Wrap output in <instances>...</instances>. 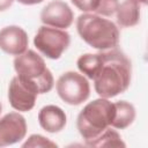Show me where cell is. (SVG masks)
Wrapping results in <instances>:
<instances>
[{
	"mask_svg": "<svg viewBox=\"0 0 148 148\" xmlns=\"http://www.w3.org/2000/svg\"><path fill=\"white\" fill-rule=\"evenodd\" d=\"M132 65L126 54L116 49L101 51V65L94 76V87L102 98H112L127 90Z\"/></svg>",
	"mask_w": 148,
	"mask_h": 148,
	"instance_id": "cell-1",
	"label": "cell"
},
{
	"mask_svg": "<svg viewBox=\"0 0 148 148\" xmlns=\"http://www.w3.org/2000/svg\"><path fill=\"white\" fill-rule=\"evenodd\" d=\"M76 30L88 45L99 51L116 49L119 44L120 34L117 25L97 14H81L76 20Z\"/></svg>",
	"mask_w": 148,
	"mask_h": 148,
	"instance_id": "cell-2",
	"label": "cell"
},
{
	"mask_svg": "<svg viewBox=\"0 0 148 148\" xmlns=\"http://www.w3.org/2000/svg\"><path fill=\"white\" fill-rule=\"evenodd\" d=\"M114 116V105L108 98H97L88 103L79 113L76 127L84 141L97 138L109 126Z\"/></svg>",
	"mask_w": 148,
	"mask_h": 148,
	"instance_id": "cell-3",
	"label": "cell"
},
{
	"mask_svg": "<svg viewBox=\"0 0 148 148\" xmlns=\"http://www.w3.org/2000/svg\"><path fill=\"white\" fill-rule=\"evenodd\" d=\"M14 68L18 76L30 81L38 94H46L53 88V75L44 59L32 50H27L14 59Z\"/></svg>",
	"mask_w": 148,
	"mask_h": 148,
	"instance_id": "cell-4",
	"label": "cell"
},
{
	"mask_svg": "<svg viewBox=\"0 0 148 148\" xmlns=\"http://www.w3.org/2000/svg\"><path fill=\"white\" fill-rule=\"evenodd\" d=\"M69 43L71 36L67 31L47 25H42L34 38L37 50L50 59H59Z\"/></svg>",
	"mask_w": 148,
	"mask_h": 148,
	"instance_id": "cell-5",
	"label": "cell"
},
{
	"mask_svg": "<svg viewBox=\"0 0 148 148\" xmlns=\"http://www.w3.org/2000/svg\"><path fill=\"white\" fill-rule=\"evenodd\" d=\"M57 92L59 97L69 105H80L90 95L88 80L76 72H66L57 81Z\"/></svg>",
	"mask_w": 148,
	"mask_h": 148,
	"instance_id": "cell-6",
	"label": "cell"
},
{
	"mask_svg": "<svg viewBox=\"0 0 148 148\" xmlns=\"http://www.w3.org/2000/svg\"><path fill=\"white\" fill-rule=\"evenodd\" d=\"M37 88L30 81L16 75L12 79L8 88V99L13 109L17 111H30L36 103Z\"/></svg>",
	"mask_w": 148,
	"mask_h": 148,
	"instance_id": "cell-7",
	"label": "cell"
},
{
	"mask_svg": "<svg viewBox=\"0 0 148 148\" xmlns=\"http://www.w3.org/2000/svg\"><path fill=\"white\" fill-rule=\"evenodd\" d=\"M25 134V118L18 112H9L0 118V147L20 142Z\"/></svg>",
	"mask_w": 148,
	"mask_h": 148,
	"instance_id": "cell-8",
	"label": "cell"
},
{
	"mask_svg": "<svg viewBox=\"0 0 148 148\" xmlns=\"http://www.w3.org/2000/svg\"><path fill=\"white\" fill-rule=\"evenodd\" d=\"M73 20L74 14L71 7L61 0L49 2L40 12V21L47 27L67 29L72 25Z\"/></svg>",
	"mask_w": 148,
	"mask_h": 148,
	"instance_id": "cell-9",
	"label": "cell"
},
{
	"mask_svg": "<svg viewBox=\"0 0 148 148\" xmlns=\"http://www.w3.org/2000/svg\"><path fill=\"white\" fill-rule=\"evenodd\" d=\"M28 43L27 32L17 25H8L0 30V49L10 56H20L25 52Z\"/></svg>",
	"mask_w": 148,
	"mask_h": 148,
	"instance_id": "cell-10",
	"label": "cell"
},
{
	"mask_svg": "<svg viewBox=\"0 0 148 148\" xmlns=\"http://www.w3.org/2000/svg\"><path fill=\"white\" fill-rule=\"evenodd\" d=\"M38 121L44 131L49 133H57L66 126L67 117L61 108L57 105H46L39 110Z\"/></svg>",
	"mask_w": 148,
	"mask_h": 148,
	"instance_id": "cell-11",
	"label": "cell"
},
{
	"mask_svg": "<svg viewBox=\"0 0 148 148\" xmlns=\"http://www.w3.org/2000/svg\"><path fill=\"white\" fill-rule=\"evenodd\" d=\"M117 23L124 28H131L140 21V3L136 0H125L117 10Z\"/></svg>",
	"mask_w": 148,
	"mask_h": 148,
	"instance_id": "cell-12",
	"label": "cell"
},
{
	"mask_svg": "<svg viewBox=\"0 0 148 148\" xmlns=\"http://www.w3.org/2000/svg\"><path fill=\"white\" fill-rule=\"evenodd\" d=\"M113 105H114V116L111 126L118 130H124L128 127L135 119L134 106L126 101L116 102L113 103Z\"/></svg>",
	"mask_w": 148,
	"mask_h": 148,
	"instance_id": "cell-13",
	"label": "cell"
},
{
	"mask_svg": "<svg viewBox=\"0 0 148 148\" xmlns=\"http://www.w3.org/2000/svg\"><path fill=\"white\" fill-rule=\"evenodd\" d=\"M86 145L89 147H125V143L123 142L118 132L109 127L97 138L87 141Z\"/></svg>",
	"mask_w": 148,
	"mask_h": 148,
	"instance_id": "cell-14",
	"label": "cell"
},
{
	"mask_svg": "<svg viewBox=\"0 0 148 148\" xmlns=\"http://www.w3.org/2000/svg\"><path fill=\"white\" fill-rule=\"evenodd\" d=\"M76 65L81 73H83L84 75H87V77L92 80L101 65V52L94 54L92 53L82 54L77 59Z\"/></svg>",
	"mask_w": 148,
	"mask_h": 148,
	"instance_id": "cell-15",
	"label": "cell"
},
{
	"mask_svg": "<svg viewBox=\"0 0 148 148\" xmlns=\"http://www.w3.org/2000/svg\"><path fill=\"white\" fill-rule=\"evenodd\" d=\"M22 147L23 148H27V147L28 148L29 147H32V148H36V147H57V145L40 134H32L22 145Z\"/></svg>",
	"mask_w": 148,
	"mask_h": 148,
	"instance_id": "cell-16",
	"label": "cell"
},
{
	"mask_svg": "<svg viewBox=\"0 0 148 148\" xmlns=\"http://www.w3.org/2000/svg\"><path fill=\"white\" fill-rule=\"evenodd\" d=\"M118 6V0H101L98 8L95 13L99 16H111L116 13Z\"/></svg>",
	"mask_w": 148,
	"mask_h": 148,
	"instance_id": "cell-17",
	"label": "cell"
},
{
	"mask_svg": "<svg viewBox=\"0 0 148 148\" xmlns=\"http://www.w3.org/2000/svg\"><path fill=\"white\" fill-rule=\"evenodd\" d=\"M71 1L81 12H84V13L92 12V13H95L98 8V5H99L101 0H71Z\"/></svg>",
	"mask_w": 148,
	"mask_h": 148,
	"instance_id": "cell-18",
	"label": "cell"
},
{
	"mask_svg": "<svg viewBox=\"0 0 148 148\" xmlns=\"http://www.w3.org/2000/svg\"><path fill=\"white\" fill-rule=\"evenodd\" d=\"M14 0H0V12H3L8 9L13 5Z\"/></svg>",
	"mask_w": 148,
	"mask_h": 148,
	"instance_id": "cell-19",
	"label": "cell"
},
{
	"mask_svg": "<svg viewBox=\"0 0 148 148\" xmlns=\"http://www.w3.org/2000/svg\"><path fill=\"white\" fill-rule=\"evenodd\" d=\"M22 5H28V6H31V5H37V3H40L42 1L44 0H17Z\"/></svg>",
	"mask_w": 148,
	"mask_h": 148,
	"instance_id": "cell-20",
	"label": "cell"
},
{
	"mask_svg": "<svg viewBox=\"0 0 148 148\" xmlns=\"http://www.w3.org/2000/svg\"><path fill=\"white\" fill-rule=\"evenodd\" d=\"M139 3H142V5H147V0H136Z\"/></svg>",
	"mask_w": 148,
	"mask_h": 148,
	"instance_id": "cell-21",
	"label": "cell"
},
{
	"mask_svg": "<svg viewBox=\"0 0 148 148\" xmlns=\"http://www.w3.org/2000/svg\"><path fill=\"white\" fill-rule=\"evenodd\" d=\"M1 109H2V106H1V103H0V112H1Z\"/></svg>",
	"mask_w": 148,
	"mask_h": 148,
	"instance_id": "cell-22",
	"label": "cell"
}]
</instances>
